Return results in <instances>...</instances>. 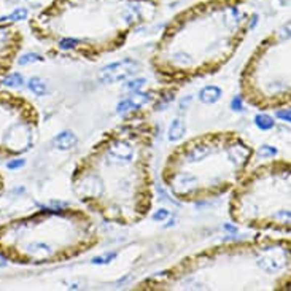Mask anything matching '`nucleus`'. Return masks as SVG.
<instances>
[{
	"mask_svg": "<svg viewBox=\"0 0 291 291\" xmlns=\"http://www.w3.org/2000/svg\"><path fill=\"white\" fill-rule=\"evenodd\" d=\"M156 137L158 125L142 110L105 130L72 172L70 188L78 202L107 223H142L155 201Z\"/></svg>",
	"mask_w": 291,
	"mask_h": 291,
	"instance_id": "obj_1",
	"label": "nucleus"
},
{
	"mask_svg": "<svg viewBox=\"0 0 291 291\" xmlns=\"http://www.w3.org/2000/svg\"><path fill=\"white\" fill-rule=\"evenodd\" d=\"M256 24L249 0H198L164 26L150 56L167 83H190L218 74L232 61Z\"/></svg>",
	"mask_w": 291,
	"mask_h": 291,
	"instance_id": "obj_2",
	"label": "nucleus"
},
{
	"mask_svg": "<svg viewBox=\"0 0 291 291\" xmlns=\"http://www.w3.org/2000/svg\"><path fill=\"white\" fill-rule=\"evenodd\" d=\"M290 234L254 236L186 254L134 285V291H288Z\"/></svg>",
	"mask_w": 291,
	"mask_h": 291,
	"instance_id": "obj_3",
	"label": "nucleus"
},
{
	"mask_svg": "<svg viewBox=\"0 0 291 291\" xmlns=\"http://www.w3.org/2000/svg\"><path fill=\"white\" fill-rule=\"evenodd\" d=\"M159 0H49L29 29L54 59L96 62L151 24Z\"/></svg>",
	"mask_w": 291,
	"mask_h": 291,
	"instance_id": "obj_4",
	"label": "nucleus"
},
{
	"mask_svg": "<svg viewBox=\"0 0 291 291\" xmlns=\"http://www.w3.org/2000/svg\"><path fill=\"white\" fill-rule=\"evenodd\" d=\"M253 158V145L237 130H210L172 148L161 167V180L178 202H207L228 194Z\"/></svg>",
	"mask_w": 291,
	"mask_h": 291,
	"instance_id": "obj_5",
	"label": "nucleus"
},
{
	"mask_svg": "<svg viewBox=\"0 0 291 291\" xmlns=\"http://www.w3.org/2000/svg\"><path fill=\"white\" fill-rule=\"evenodd\" d=\"M100 242L96 220L82 207L42 208L0 224V254L14 264L67 263Z\"/></svg>",
	"mask_w": 291,
	"mask_h": 291,
	"instance_id": "obj_6",
	"label": "nucleus"
},
{
	"mask_svg": "<svg viewBox=\"0 0 291 291\" xmlns=\"http://www.w3.org/2000/svg\"><path fill=\"white\" fill-rule=\"evenodd\" d=\"M229 193L232 223L259 232H291L290 159H269L247 170Z\"/></svg>",
	"mask_w": 291,
	"mask_h": 291,
	"instance_id": "obj_7",
	"label": "nucleus"
},
{
	"mask_svg": "<svg viewBox=\"0 0 291 291\" xmlns=\"http://www.w3.org/2000/svg\"><path fill=\"white\" fill-rule=\"evenodd\" d=\"M239 91L245 104L261 112L290 108L291 37L290 24L269 32L251 51L239 75Z\"/></svg>",
	"mask_w": 291,
	"mask_h": 291,
	"instance_id": "obj_8",
	"label": "nucleus"
},
{
	"mask_svg": "<svg viewBox=\"0 0 291 291\" xmlns=\"http://www.w3.org/2000/svg\"><path fill=\"white\" fill-rule=\"evenodd\" d=\"M40 112L29 99L0 91V159L31 151L39 140Z\"/></svg>",
	"mask_w": 291,
	"mask_h": 291,
	"instance_id": "obj_9",
	"label": "nucleus"
},
{
	"mask_svg": "<svg viewBox=\"0 0 291 291\" xmlns=\"http://www.w3.org/2000/svg\"><path fill=\"white\" fill-rule=\"evenodd\" d=\"M24 45V35L13 23L0 19V78L6 75Z\"/></svg>",
	"mask_w": 291,
	"mask_h": 291,
	"instance_id": "obj_10",
	"label": "nucleus"
},
{
	"mask_svg": "<svg viewBox=\"0 0 291 291\" xmlns=\"http://www.w3.org/2000/svg\"><path fill=\"white\" fill-rule=\"evenodd\" d=\"M3 186H5V178L2 173H0V194H2V191H3Z\"/></svg>",
	"mask_w": 291,
	"mask_h": 291,
	"instance_id": "obj_11",
	"label": "nucleus"
}]
</instances>
